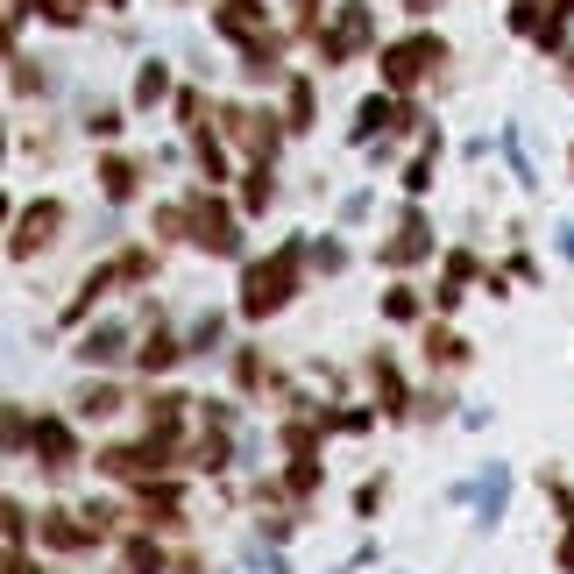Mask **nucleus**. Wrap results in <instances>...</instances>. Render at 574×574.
Segmentation results:
<instances>
[{"instance_id":"1","label":"nucleus","mask_w":574,"mask_h":574,"mask_svg":"<svg viewBox=\"0 0 574 574\" xmlns=\"http://www.w3.org/2000/svg\"><path fill=\"white\" fill-rule=\"evenodd\" d=\"M291 270H298V249L270 256L263 270H249V312H277V305L291 298Z\"/></svg>"},{"instance_id":"2","label":"nucleus","mask_w":574,"mask_h":574,"mask_svg":"<svg viewBox=\"0 0 574 574\" xmlns=\"http://www.w3.org/2000/svg\"><path fill=\"white\" fill-rule=\"evenodd\" d=\"M426 64H440V43H433V36H412V43H397V50L383 57V71H390V86H412V78H419Z\"/></svg>"},{"instance_id":"3","label":"nucleus","mask_w":574,"mask_h":574,"mask_svg":"<svg viewBox=\"0 0 574 574\" xmlns=\"http://www.w3.org/2000/svg\"><path fill=\"white\" fill-rule=\"evenodd\" d=\"M50 227H57V206H29L22 213V234H15V256H29L36 241H50Z\"/></svg>"},{"instance_id":"4","label":"nucleus","mask_w":574,"mask_h":574,"mask_svg":"<svg viewBox=\"0 0 574 574\" xmlns=\"http://www.w3.org/2000/svg\"><path fill=\"white\" fill-rule=\"evenodd\" d=\"M504 497H511V475H504V468H489V475H482V489H475L482 518H497V511H504Z\"/></svg>"},{"instance_id":"5","label":"nucleus","mask_w":574,"mask_h":574,"mask_svg":"<svg viewBox=\"0 0 574 574\" xmlns=\"http://www.w3.org/2000/svg\"><path fill=\"white\" fill-rule=\"evenodd\" d=\"M128 341H121V326H93V334H86V348H78V355H86V362H114Z\"/></svg>"},{"instance_id":"6","label":"nucleus","mask_w":574,"mask_h":574,"mask_svg":"<svg viewBox=\"0 0 574 574\" xmlns=\"http://www.w3.org/2000/svg\"><path fill=\"white\" fill-rule=\"evenodd\" d=\"M199 241L213 256H234V227H227V213H199Z\"/></svg>"},{"instance_id":"7","label":"nucleus","mask_w":574,"mask_h":574,"mask_svg":"<svg viewBox=\"0 0 574 574\" xmlns=\"http://www.w3.org/2000/svg\"><path fill=\"white\" fill-rule=\"evenodd\" d=\"M362 36H369V8H348V15H341V29H334V43H326V50L341 57V50H355Z\"/></svg>"},{"instance_id":"8","label":"nucleus","mask_w":574,"mask_h":574,"mask_svg":"<svg viewBox=\"0 0 574 574\" xmlns=\"http://www.w3.org/2000/svg\"><path fill=\"white\" fill-rule=\"evenodd\" d=\"M36 447H43V454H50V461H57V468H64V461H71V433H64V426H57V419H36Z\"/></svg>"},{"instance_id":"9","label":"nucleus","mask_w":574,"mask_h":574,"mask_svg":"<svg viewBox=\"0 0 574 574\" xmlns=\"http://www.w3.org/2000/svg\"><path fill=\"white\" fill-rule=\"evenodd\" d=\"M419 249H426V227H419V220H404V234L390 241V249H383V256H390V263H412Z\"/></svg>"},{"instance_id":"10","label":"nucleus","mask_w":574,"mask_h":574,"mask_svg":"<svg viewBox=\"0 0 574 574\" xmlns=\"http://www.w3.org/2000/svg\"><path fill=\"white\" fill-rule=\"evenodd\" d=\"M220 29L249 36V29H256V0H227V8H220Z\"/></svg>"},{"instance_id":"11","label":"nucleus","mask_w":574,"mask_h":574,"mask_svg":"<svg viewBox=\"0 0 574 574\" xmlns=\"http://www.w3.org/2000/svg\"><path fill=\"white\" fill-rule=\"evenodd\" d=\"M383 121H390V100H362V114H355V135L369 142V135H376Z\"/></svg>"},{"instance_id":"12","label":"nucleus","mask_w":574,"mask_h":574,"mask_svg":"<svg viewBox=\"0 0 574 574\" xmlns=\"http://www.w3.org/2000/svg\"><path fill=\"white\" fill-rule=\"evenodd\" d=\"M135 93H142V100H163V64H149V71L135 78Z\"/></svg>"},{"instance_id":"13","label":"nucleus","mask_w":574,"mask_h":574,"mask_svg":"<svg viewBox=\"0 0 574 574\" xmlns=\"http://www.w3.org/2000/svg\"><path fill=\"white\" fill-rule=\"evenodd\" d=\"M128 567H135V574H156L163 560H156V546H128Z\"/></svg>"},{"instance_id":"14","label":"nucleus","mask_w":574,"mask_h":574,"mask_svg":"<svg viewBox=\"0 0 574 574\" xmlns=\"http://www.w3.org/2000/svg\"><path fill=\"white\" fill-rule=\"evenodd\" d=\"M100 178H107V192H128V185H135V171H128V163H107Z\"/></svg>"},{"instance_id":"15","label":"nucleus","mask_w":574,"mask_h":574,"mask_svg":"<svg viewBox=\"0 0 574 574\" xmlns=\"http://www.w3.org/2000/svg\"><path fill=\"white\" fill-rule=\"evenodd\" d=\"M78 8H86V0H50V15H57V22H71Z\"/></svg>"},{"instance_id":"16","label":"nucleus","mask_w":574,"mask_h":574,"mask_svg":"<svg viewBox=\"0 0 574 574\" xmlns=\"http://www.w3.org/2000/svg\"><path fill=\"white\" fill-rule=\"evenodd\" d=\"M412 8H426V0H412Z\"/></svg>"},{"instance_id":"17","label":"nucleus","mask_w":574,"mask_h":574,"mask_svg":"<svg viewBox=\"0 0 574 574\" xmlns=\"http://www.w3.org/2000/svg\"><path fill=\"white\" fill-rule=\"evenodd\" d=\"M560 8H574V0H560Z\"/></svg>"},{"instance_id":"18","label":"nucleus","mask_w":574,"mask_h":574,"mask_svg":"<svg viewBox=\"0 0 574 574\" xmlns=\"http://www.w3.org/2000/svg\"><path fill=\"white\" fill-rule=\"evenodd\" d=\"M15 574H29V567H15Z\"/></svg>"}]
</instances>
